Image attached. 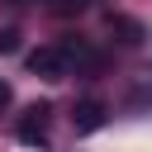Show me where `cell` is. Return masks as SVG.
Masks as SVG:
<instances>
[{"instance_id":"obj_5","label":"cell","mask_w":152,"mask_h":152,"mask_svg":"<svg viewBox=\"0 0 152 152\" xmlns=\"http://www.w3.org/2000/svg\"><path fill=\"white\" fill-rule=\"evenodd\" d=\"M19 38H24L19 28H5V33H0V57H10V52H19Z\"/></svg>"},{"instance_id":"obj_2","label":"cell","mask_w":152,"mask_h":152,"mask_svg":"<svg viewBox=\"0 0 152 152\" xmlns=\"http://www.w3.org/2000/svg\"><path fill=\"white\" fill-rule=\"evenodd\" d=\"M48 124H52V104H28L14 133H19L24 147H43V142H48Z\"/></svg>"},{"instance_id":"obj_4","label":"cell","mask_w":152,"mask_h":152,"mask_svg":"<svg viewBox=\"0 0 152 152\" xmlns=\"http://www.w3.org/2000/svg\"><path fill=\"white\" fill-rule=\"evenodd\" d=\"M109 33H119L124 48H138V43H142V24H133V19H124V14H109Z\"/></svg>"},{"instance_id":"obj_3","label":"cell","mask_w":152,"mask_h":152,"mask_svg":"<svg viewBox=\"0 0 152 152\" xmlns=\"http://www.w3.org/2000/svg\"><path fill=\"white\" fill-rule=\"evenodd\" d=\"M71 124H76V133H95V128L104 124V104H100V100H81L76 114H71Z\"/></svg>"},{"instance_id":"obj_6","label":"cell","mask_w":152,"mask_h":152,"mask_svg":"<svg viewBox=\"0 0 152 152\" xmlns=\"http://www.w3.org/2000/svg\"><path fill=\"white\" fill-rule=\"evenodd\" d=\"M10 100H14V90H10V81H0V109H10Z\"/></svg>"},{"instance_id":"obj_1","label":"cell","mask_w":152,"mask_h":152,"mask_svg":"<svg viewBox=\"0 0 152 152\" xmlns=\"http://www.w3.org/2000/svg\"><path fill=\"white\" fill-rule=\"evenodd\" d=\"M28 71L43 76V81H62L71 71V57H66V48H33L28 52Z\"/></svg>"},{"instance_id":"obj_7","label":"cell","mask_w":152,"mask_h":152,"mask_svg":"<svg viewBox=\"0 0 152 152\" xmlns=\"http://www.w3.org/2000/svg\"><path fill=\"white\" fill-rule=\"evenodd\" d=\"M43 5H57V0H43Z\"/></svg>"}]
</instances>
